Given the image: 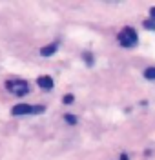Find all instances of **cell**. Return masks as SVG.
<instances>
[{"label": "cell", "instance_id": "obj_1", "mask_svg": "<svg viewBox=\"0 0 155 160\" xmlns=\"http://www.w3.org/2000/svg\"><path fill=\"white\" fill-rule=\"evenodd\" d=\"M117 38H119V44L122 46V48H135L137 46V42H139V37H137V31L133 28H124L119 35H117Z\"/></svg>", "mask_w": 155, "mask_h": 160}, {"label": "cell", "instance_id": "obj_2", "mask_svg": "<svg viewBox=\"0 0 155 160\" xmlns=\"http://www.w3.org/2000/svg\"><path fill=\"white\" fill-rule=\"evenodd\" d=\"M6 88H8L9 93L17 95V97H24V95L29 93V86H28L26 80H18V78L8 80V82H6Z\"/></svg>", "mask_w": 155, "mask_h": 160}, {"label": "cell", "instance_id": "obj_3", "mask_svg": "<svg viewBox=\"0 0 155 160\" xmlns=\"http://www.w3.org/2000/svg\"><path fill=\"white\" fill-rule=\"evenodd\" d=\"M35 113H44V106H29V104H17L13 108V115H35Z\"/></svg>", "mask_w": 155, "mask_h": 160}, {"label": "cell", "instance_id": "obj_4", "mask_svg": "<svg viewBox=\"0 0 155 160\" xmlns=\"http://www.w3.org/2000/svg\"><path fill=\"white\" fill-rule=\"evenodd\" d=\"M37 82H39V88H42V89H46V91L53 89V78H51V77H48V75L39 77V78H37Z\"/></svg>", "mask_w": 155, "mask_h": 160}, {"label": "cell", "instance_id": "obj_5", "mask_svg": "<svg viewBox=\"0 0 155 160\" xmlns=\"http://www.w3.org/2000/svg\"><path fill=\"white\" fill-rule=\"evenodd\" d=\"M55 51H57V46H55V44H49V46H46V48L40 49V55L42 57H49V55H53Z\"/></svg>", "mask_w": 155, "mask_h": 160}, {"label": "cell", "instance_id": "obj_6", "mask_svg": "<svg viewBox=\"0 0 155 160\" xmlns=\"http://www.w3.org/2000/svg\"><path fill=\"white\" fill-rule=\"evenodd\" d=\"M144 78H148V80H155V68H148V69L144 71Z\"/></svg>", "mask_w": 155, "mask_h": 160}, {"label": "cell", "instance_id": "obj_7", "mask_svg": "<svg viewBox=\"0 0 155 160\" xmlns=\"http://www.w3.org/2000/svg\"><path fill=\"white\" fill-rule=\"evenodd\" d=\"M64 120H66V122H68V124H77V117H75V115H66V117H64Z\"/></svg>", "mask_w": 155, "mask_h": 160}, {"label": "cell", "instance_id": "obj_8", "mask_svg": "<svg viewBox=\"0 0 155 160\" xmlns=\"http://www.w3.org/2000/svg\"><path fill=\"white\" fill-rule=\"evenodd\" d=\"M144 28H146V29H155V20H146Z\"/></svg>", "mask_w": 155, "mask_h": 160}, {"label": "cell", "instance_id": "obj_9", "mask_svg": "<svg viewBox=\"0 0 155 160\" xmlns=\"http://www.w3.org/2000/svg\"><path fill=\"white\" fill-rule=\"evenodd\" d=\"M62 100H64V104H70V102H73V97H71V95H66Z\"/></svg>", "mask_w": 155, "mask_h": 160}, {"label": "cell", "instance_id": "obj_10", "mask_svg": "<svg viewBox=\"0 0 155 160\" xmlns=\"http://www.w3.org/2000/svg\"><path fill=\"white\" fill-rule=\"evenodd\" d=\"M84 58L88 60V64H91L93 60H91V55H90V53H86V55H84Z\"/></svg>", "mask_w": 155, "mask_h": 160}, {"label": "cell", "instance_id": "obj_11", "mask_svg": "<svg viewBox=\"0 0 155 160\" xmlns=\"http://www.w3.org/2000/svg\"><path fill=\"white\" fill-rule=\"evenodd\" d=\"M150 15H152V17L155 18V8H152V9H150Z\"/></svg>", "mask_w": 155, "mask_h": 160}, {"label": "cell", "instance_id": "obj_12", "mask_svg": "<svg viewBox=\"0 0 155 160\" xmlns=\"http://www.w3.org/2000/svg\"><path fill=\"white\" fill-rule=\"evenodd\" d=\"M121 160H128V157H126V153H122V155H121Z\"/></svg>", "mask_w": 155, "mask_h": 160}]
</instances>
